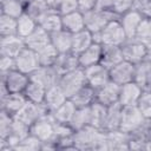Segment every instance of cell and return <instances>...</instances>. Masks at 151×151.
<instances>
[{"label":"cell","mask_w":151,"mask_h":151,"mask_svg":"<svg viewBox=\"0 0 151 151\" xmlns=\"http://www.w3.org/2000/svg\"><path fill=\"white\" fill-rule=\"evenodd\" d=\"M93 42V35L88 29H83L77 33H73L72 37V48L71 52L79 55L81 52H84L91 44Z\"/></svg>","instance_id":"obj_31"},{"label":"cell","mask_w":151,"mask_h":151,"mask_svg":"<svg viewBox=\"0 0 151 151\" xmlns=\"http://www.w3.org/2000/svg\"><path fill=\"white\" fill-rule=\"evenodd\" d=\"M25 13V4L20 0H1L0 1V14H6L18 19Z\"/></svg>","instance_id":"obj_35"},{"label":"cell","mask_w":151,"mask_h":151,"mask_svg":"<svg viewBox=\"0 0 151 151\" xmlns=\"http://www.w3.org/2000/svg\"><path fill=\"white\" fill-rule=\"evenodd\" d=\"M42 28H45L48 33L57 32L59 29H63V20H61V14L59 11L52 9L46 15H44L39 22H38Z\"/></svg>","instance_id":"obj_33"},{"label":"cell","mask_w":151,"mask_h":151,"mask_svg":"<svg viewBox=\"0 0 151 151\" xmlns=\"http://www.w3.org/2000/svg\"><path fill=\"white\" fill-rule=\"evenodd\" d=\"M67 96L65 94V92L63 91V88L57 84L50 88L46 90V96H45V104L47 106V109L51 111L57 110L61 104H64L67 100Z\"/></svg>","instance_id":"obj_29"},{"label":"cell","mask_w":151,"mask_h":151,"mask_svg":"<svg viewBox=\"0 0 151 151\" xmlns=\"http://www.w3.org/2000/svg\"><path fill=\"white\" fill-rule=\"evenodd\" d=\"M79 11V4L78 0H63L61 5L59 7V13L60 14H67L71 12Z\"/></svg>","instance_id":"obj_47"},{"label":"cell","mask_w":151,"mask_h":151,"mask_svg":"<svg viewBox=\"0 0 151 151\" xmlns=\"http://www.w3.org/2000/svg\"><path fill=\"white\" fill-rule=\"evenodd\" d=\"M29 78L31 80L42 85L47 90L59 83L60 76L53 66H40L29 76Z\"/></svg>","instance_id":"obj_14"},{"label":"cell","mask_w":151,"mask_h":151,"mask_svg":"<svg viewBox=\"0 0 151 151\" xmlns=\"http://www.w3.org/2000/svg\"><path fill=\"white\" fill-rule=\"evenodd\" d=\"M53 67L55 71L59 73V76H63L65 73H68L79 66V60L78 55L74 54L73 52H66V53H59Z\"/></svg>","instance_id":"obj_23"},{"label":"cell","mask_w":151,"mask_h":151,"mask_svg":"<svg viewBox=\"0 0 151 151\" xmlns=\"http://www.w3.org/2000/svg\"><path fill=\"white\" fill-rule=\"evenodd\" d=\"M86 78L84 68L78 67L68 73H65L60 76L58 85L63 88L67 98H71L78 90H80L84 85H86Z\"/></svg>","instance_id":"obj_5"},{"label":"cell","mask_w":151,"mask_h":151,"mask_svg":"<svg viewBox=\"0 0 151 151\" xmlns=\"http://www.w3.org/2000/svg\"><path fill=\"white\" fill-rule=\"evenodd\" d=\"M136 106L145 119H151V90H143Z\"/></svg>","instance_id":"obj_45"},{"label":"cell","mask_w":151,"mask_h":151,"mask_svg":"<svg viewBox=\"0 0 151 151\" xmlns=\"http://www.w3.org/2000/svg\"><path fill=\"white\" fill-rule=\"evenodd\" d=\"M25 47V39L19 35L0 37V55L15 58Z\"/></svg>","instance_id":"obj_16"},{"label":"cell","mask_w":151,"mask_h":151,"mask_svg":"<svg viewBox=\"0 0 151 151\" xmlns=\"http://www.w3.org/2000/svg\"><path fill=\"white\" fill-rule=\"evenodd\" d=\"M53 117L48 112L47 114L40 117L38 120H35L29 126V133L38 139H40L42 143L54 139V126H53Z\"/></svg>","instance_id":"obj_8"},{"label":"cell","mask_w":151,"mask_h":151,"mask_svg":"<svg viewBox=\"0 0 151 151\" xmlns=\"http://www.w3.org/2000/svg\"><path fill=\"white\" fill-rule=\"evenodd\" d=\"M119 19V15L116 12H101L98 9H91L84 13L85 28L91 33L100 32L110 21Z\"/></svg>","instance_id":"obj_4"},{"label":"cell","mask_w":151,"mask_h":151,"mask_svg":"<svg viewBox=\"0 0 151 151\" xmlns=\"http://www.w3.org/2000/svg\"><path fill=\"white\" fill-rule=\"evenodd\" d=\"M124 60L130 61L134 65L142 63L146 59V44L137 39H126L125 42L120 46Z\"/></svg>","instance_id":"obj_6"},{"label":"cell","mask_w":151,"mask_h":151,"mask_svg":"<svg viewBox=\"0 0 151 151\" xmlns=\"http://www.w3.org/2000/svg\"><path fill=\"white\" fill-rule=\"evenodd\" d=\"M145 120H146L145 117L142 114V112L139 111V109L136 105L123 106L122 122H120L119 130H122L123 132L130 133L133 130H136L137 127H139Z\"/></svg>","instance_id":"obj_7"},{"label":"cell","mask_w":151,"mask_h":151,"mask_svg":"<svg viewBox=\"0 0 151 151\" xmlns=\"http://www.w3.org/2000/svg\"><path fill=\"white\" fill-rule=\"evenodd\" d=\"M143 18H144V15L142 14V12L136 8H132L119 17V21L124 28V32H125L127 39L134 38L137 28Z\"/></svg>","instance_id":"obj_15"},{"label":"cell","mask_w":151,"mask_h":151,"mask_svg":"<svg viewBox=\"0 0 151 151\" xmlns=\"http://www.w3.org/2000/svg\"><path fill=\"white\" fill-rule=\"evenodd\" d=\"M15 68V59L7 55H0V73H7Z\"/></svg>","instance_id":"obj_48"},{"label":"cell","mask_w":151,"mask_h":151,"mask_svg":"<svg viewBox=\"0 0 151 151\" xmlns=\"http://www.w3.org/2000/svg\"><path fill=\"white\" fill-rule=\"evenodd\" d=\"M146 60L151 61V42L146 44Z\"/></svg>","instance_id":"obj_54"},{"label":"cell","mask_w":151,"mask_h":151,"mask_svg":"<svg viewBox=\"0 0 151 151\" xmlns=\"http://www.w3.org/2000/svg\"><path fill=\"white\" fill-rule=\"evenodd\" d=\"M17 20H18V35L24 39L27 35H29L39 25L38 21L31 15H28L27 13H24Z\"/></svg>","instance_id":"obj_38"},{"label":"cell","mask_w":151,"mask_h":151,"mask_svg":"<svg viewBox=\"0 0 151 151\" xmlns=\"http://www.w3.org/2000/svg\"><path fill=\"white\" fill-rule=\"evenodd\" d=\"M61 20H63V28L71 32L72 34L85 29L84 13L81 11H76V12H71L67 14H61Z\"/></svg>","instance_id":"obj_25"},{"label":"cell","mask_w":151,"mask_h":151,"mask_svg":"<svg viewBox=\"0 0 151 151\" xmlns=\"http://www.w3.org/2000/svg\"><path fill=\"white\" fill-rule=\"evenodd\" d=\"M119 91H120V85L110 80L109 83L96 90V101L105 106H110L118 101Z\"/></svg>","instance_id":"obj_17"},{"label":"cell","mask_w":151,"mask_h":151,"mask_svg":"<svg viewBox=\"0 0 151 151\" xmlns=\"http://www.w3.org/2000/svg\"><path fill=\"white\" fill-rule=\"evenodd\" d=\"M0 78L5 81L9 92H24L31 80L28 74H25L17 68L7 73H0Z\"/></svg>","instance_id":"obj_13"},{"label":"cell","mask_w":151,"mask_h":151,"mask_svg":"<svg viewBox=\"0 0 151 151\" xmlns=\"http://www.w3.org/2000/svg\"><path fill=\"white\" fill-rule=\"evenodd\" d=\"M101 51H103V45L98 42H92L84 52H81L78 55L79 60V66L81 68L96 65L100 63L101 58Z\"/></svg>","instance_id":"obj_22"},{"label":"cell","mask_w":151,"mask_h":151,"mask_svg":"<svg viewBox=\"0 0 151 151\" xmlns=\"http://www.w3.org/2000/svg\"><path fill=\"white\" fill-rule=\"evenodd\" d=\"M140 12H142V14L144 15V17H146V18H150L151 19V0L149 1V2H146L140 9H139Z\"/></svg>","instance_id":"obj_51"},{"label":"cell","mask_w":151,"mask_h":151,"mask_svg":"<svg viewBox=\"0 0 151 151\" xmlns=\"http://www.w3.org/2000/svg\"><path fill=\"white\" fill-rule=\"evenodd\" d=\"M14 59H15V68L28 76H31L35 70H38L41 66L38 53L28 47H25Z\"/></svg>","instance_id":"obj_9"},{"label":"cell","mask_w":151,"mask_h":151,"mask_svg":"<svg viewBox=\"0 0 151 151\" xmlns=\"http://www.w3.org/2000/svg\"><path fill=\"white\" fill-rule=\"evenodd\" d=\"M72 37H73V34L71 32L63 28V29L51 33V44L58 50L59 53L71 52Z\"/></svg>","instance_id":"obj_27"},{"label":"cell","mask_w":151,"mask_h":151,"mask_svg":"<svg viewBox=\"0 0 151 151\" xmlns=\"http://www.w3.org/2000/svg\"><path fill=\"white\" fill-rule=\"evenodd\" d=\"M133 8V0H113V11L120 17Z\"/></svg>","instance_id":"obj_46"},{"label":"cell","mask_w":151,"mask_h":151,"mask_svg":"<svg viewBox=\"0 0 151 151\" xmlns=\"http://www.w3.org/2000/svg\"><path fill=\"white\" fill-rule=\"evenodd\" d=\"M84 72H85L86 83L96 90L110 81V70L103 66L100 63L85 67Z\"/></svg>","instance_id":"obj_12"},{"label":"cell","mask_w":151,"mask_h":151,"mask_svg":"<svg viewBox=\"0 0 151 151\" xmlns=\"http://www.w3.org/2000/svg\"><path fill=\"white\" fill-rule=\"evenodd\" d=\"M20 1H21V2H24V4H25V5H26V4H27V2H28V1H29V0H20Z\"/></svg>","instance_id":"obj_55"},{"label":"cell","mask_w":151,"mask_h":151,"mask_svg":"<svg viewBox=\"0 0 151 151\" xmlns=\"http://www.w3.org/2000/svg\"><path fill=\"white\" fill-rule=\"evenodd\" d=\"M50 11H52V8L48 7V5L45 0H29L25 5V13H27L28 15L34 18L38 22Z\"/></svg>","instance_id":"obj_34"},{"label":"cell","mask_w":151,"mask_h":151,"mask_svg":"<svg viewBox=\"0 0 151 151\" xmlns=\"http://www.w3.org/2000/svg\"><path fill=\"white\" fill-rule=\"evenodd\" d=\"M136 65L123 60L112 68H110V80L114 81L118 85H124L131 81H134Z\"/></svg>","instance_id":"obj_11"},{"label":"cell","mask_w":151,"mask_h":151,"mask_svg":"<svg viewBox=\"0 0 151 151\" xmlns=\"http://www.w3.org/2000/svg\"><path fill=\"white\" fill-rule=\"evenodd\" d=\"M24 94L26 96L28 101H32L35 104H41L45 101L46 88L42 85H40L33 80H29L28 85L26 86V88L24 91Z\"/></svg>","instance_id":"obj_36"},{"label":"cell","mask_w":151,"mask_h":151,"mask_svg":"<svg viewBox=\"0 0 151 151\" xmlns=\"http://www.w3.org/2000/svg\"><path fill=\"white\" fill-rule=\"evenodd\" d=\"M124 60L122 47L120 46H114V45H103V51H101V58H100V64L105 66L106 68H112L117 64Z\"/></svg>","instance_id":"obj_24"},{"label":"cell","mask_w":151,"mask_h":151,"mask_svg":"<svg viewBox=\"0 0 151 151\" xmlns=\"http://www.w3.org/2000/svg\"><path fill=\"white\" fill-rule=\"evenodd\" d=\"M134 39L144 42V44H149L151 42V19L144 17L137 28Z\"/></svg>","instance_id":"obj_43"},{"label":"cell","mask_w":151,"mask_h":151,"mask_svg":"<svg viewBox=\"0 0 151 151\" xmlns=\"http://www.w3.org/2000/svg\"><path fill=\"white\" fill-rule=\"evenodd\" d=\"M134 81L143 90H151V61L145 59L136 65Z\"/></svg>","instance_id":"obj_30"},{"label":"cell","mask_w":151,"mask_h":151,"mask_svg":"<svg viewBox=\"0 0 151 151\" xmlns=\"http://www.w3.org/2000/svg\"><path fill=\"white\" fill-rule=\"evenodd\" d=\"M90 120H91L90 106H87V107H77V111H76L70 125L74 131H77V130H80V129L90 125Z\"/></svg>","instance_id":"obj_39"},{"label":"cell","mask_w":151,"mask_h":151,"mask_svg":"<svg viewBox=\"0 0 151 151\" xmlns=\"http://www.w3.org/2000/svg\"><path fill=\"white\" fill-rule=\"evenodd\" d=\"M150 0H133V8L136 9H140L146 2H149Z\"/></svg>","instance_id":"obj_53"},{"label":"cell","mask_w":151,"mask_h":151,"mask_svg":"<svg viewBox=\"0 0 151 151\" xmlns=\"http://www.w3.org/2000/svg\"><path fill=\"white\" fill-rule=\"evenodd\" d=\"M45 1L47 2V5H48L50 8L55 9V11H59V7H60L63 0H45Z\"/></svg>","instance_id":"obj_52"},{"label":"cell","mask_w":151,"mask_h":151,"mask_svg":"<svg viewBox=\"0 0 151 151\" xmlns=\"http://www.w3.org/2000/svg\"><path fill=\"white\" fill-rule=\"evenodd\" d=\"M130 150L151 151V119H146L139 127L129 133Z\"/></svg>","instance_id":"obj_3"},{"label":"cell","mask_w":151,"mask_h":151,"mask_svg":"<svg viewBox=\"0 0 151 151\" xmlns=\"http://www.w3.org/2000/svg\"><path fill=\"white\" fill-rule=\"evenodd\" d=\"M37 53H38L39 61H40L41 66H53L58 55H59L58 50L52 44H48L47 46H45L44 48H41Z\"/></svg>","instance_id":"obj_41"},{"label":"cell","mask_w":151,"mask_h":151,"mask_svg":"<svg viewBox=\"0 0 151 151\" xmlns=\"http://www.w3.org/2000/svg\"><path fill=\"white\" fill-rule=\"evenodd\" d=\"M96 2H97V0H78L79 11H81L83 13H85V12H87V11L94 9Z\"/></svg>","instance_id":"obj_50"},{"label":"cell","mask_w":151,"mask_h":151,"mask_svg":"<svg viewBox=\"0 0 151 151\" xmlns=\"http://www.w3.org/2000/svg\"><path fill=\"white\" fill-rule=\"evenodd\" d=\"M41 145L42 142L29 133L14 147V151H41Z\"/></svg>","instance_id":"obj_42"},{"label":"cell","mask_w":151,"mask_h":151,"mask_svg":"<svg viewBox=\"0 0 151 151\" xmlns=\"http://www.w3.org/2000/svg\"><path fill=\"white\" fill-rule=\"evenodd\" d=\"M18 35V20L6 14H0V37Z\"/></svg>","instance_id":"obj_40"},{"label":"cell","mask_w":151,"mask_h":151,"mask_svg":"<svg viewBox=\"0 0 151 151\" xmlns=\"http://www.w3.org/2000/svg\"><path fill=\"white\" fill-rule=\"evenodd\" d=\"M105 132H106L107 151L130 150V146H129V133L123 132L122 130H113V131H105Z\"/></svg>","instance_id":"obj_21"},{"label":"cell","mask_w":151,"mask_h":151,"mask_svg":"<svg viewBox=\"0 0 151 151\" xmlns=\"http://www.w3.org/2000/svg\"><path fill=\"white\" fill-rule=\"evenodd\" d=\"M142 92H143V88L136 81H131V83L120 85L118 101L122 104V106L137 105V101H138Z\"/></svg>","instance_id":"obj_18"},{"label":"cell","mask_w":151,"mask_h":151,"mask_svg":"<svg viewBox=\"0 0 151 151\" xmlns=\"http://www.w3.org/2000/svg\"><path fill=\"white\" fill-rule=\"evenodd\" d=\"M50 112V110L47 109L45 103L41 104H35L32 101H28L24 105V107L14 116L17 119L21 120L22 123L27 124L28 126H31L35 120H38L40 117L47 114Z\"/></svg>","instance_id":"obj_10"},{"label":"cell","mask_w":151,"mask_h":151,"mask_svg":"<svg viewBox=\"0 0 151 151\" xmlns=\"http://www.w3.org/2000/svg\"><path fill=\"white\" fill-rule=\"evenodd\" d=\"M77 111V106L74 105V103L68 98L64 104H61L57 110L54 111H51L50 113L52 114L53 119L57 120V122H60V123H66V124H70L74 113Z\"/></svg>","instance_id":"obj_32"},{"label":"cell","mask_w":151,"mask_h":151,"mask_svg":"<svg viewBox=\"0 0 151 151\" xmlns=\"http://www.w3.org/2000/svg\"><path fill=\"white\" fill-rule=\"evenodd\" d=\"M77 107H87L96 101V88L86 84L70 98Z\"/></svg>","instance_id":"obj_28"},{"label":"cell","mask_w":151,"mask_h":151,"mask_svg":"<svg viewBox=\"0 0 151 151\" xmlns=\"http://www.w3.org/2000/svg\"><path fill=\"white\" fill-rule=\"evenodd\" d=\"M27 103L24 92H9V94L0 100V110H5L12 116H15Z\"/></svg>","instance_id":"obj_20"},{"label":"cell","mask_w":151,"mask_h":151,"mask_svg":"<svg viewBox=\"0 0 151 151\" xmlns=\"http://www.w3.org/2000/svg\"><path fill=\"white\" fill-rule=\"evenodd\" d=\"M106 111H107V106H105L98 101H94L92 105H90V113H91L90 125H92L99 130H103L105 118H106Z\"/></svg>","instance_id":"obj_37"},{"label":"cell","mask_w":151,"mask_h":151,"mask_svg":"<svg viewBox=\"0 0 151 151\" xmlns=\"http://www.w3.org/2000/svg\"><path fill=\"white\" fill-rule=\"evenodd\" d=\"M13 122L14 116L9 114L5 110H0V138L6 139L12 133Z\"/></svg>","instance_id":"obj_44"},{"label":"cell","mask_w":151,"mask_h":151,"mask_svg":"<svg viewBox=\"0 0 151 151\" xmlns=\"http://www.w3.org/2000/svg\"><path fill=\"white\" fill-rule=\"evenodd\" d=\"M74 147L79 151H107L106 132L87 125L73 133Z\"/></svg>","instance_id":"obj_1"},{"label":"cell","mask_w":151,"mask_h":151,"mask_svg":"<svg viewBox=\"0 0 151 151\" xmlns=\"http://www.w3.org/2000/svg\"><path fill=\"white\" fill-rule=\"evenodd\" d=\"M0 1H1V0H0Z\"/></svg>","instance_id":"obj_56"},{"label":"cell","mask_w":151,"mask_h":151,"mask_svg":"<svg viewBox=\"0 0 151 151\" xmlns=\"http://www.w3.org/2000/svg\"><path fill=\"white\" fill-rule=\"evenodd\" d=\"M122 110H123V106H122V104L119 101L107 106L106 118H105L103 131L119 130L120 122H122Z\"/></svg>","instance_id":"obj_26"},{"label":"cell","mask_w":151,"mask_h":151,"mask_svg":"<svg viewBox=\"0 0 151 151\" xmlns=\"http://www.w3.org/2000/svg\"><path fill=\"white\" fill-rule=\"evenodd\" d=\"M25 44L26 47L38 52L48 44H51V33H48L45 28L38 25L37 28L25 38Z\"/></svg>","instance_id":"obj_19"},{"label":"cell","mask_w":151,"mask_h":151,"mask_svg":"<svg viewBox=\"0 0 151 151\" xmlns=\"http://www.w3.org/2000/svg\"><path fill=\"white\" fill-rule=\"evenodd\" d=\"M92 35H93V42H98L101 45L122 46L127 39L119 19L110 21L100 32L92 33Z\"/></svg>","instance_id":"obj_2"},{"label":"cell","mask_w":151,"mask_h":151,"mask_svg":"<svg viewBox=\"0 0 151 151\" xmlns=\"http://www.w3.org/2000/svg\"><path fill=\"white\" fill-rule=\"evenodd\" d=\"M94 9L101 12H114L113 11V0H97Z\"/></svg>","instance_id":"obj_49"}]
</instances>
